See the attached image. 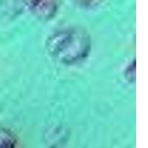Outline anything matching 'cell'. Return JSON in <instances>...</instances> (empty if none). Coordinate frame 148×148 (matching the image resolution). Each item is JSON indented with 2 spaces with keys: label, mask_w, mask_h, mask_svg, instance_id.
Returning a JSON list of instances; mask_svg holds the SVG:
<instances>
[{
  "label": "cell",
  "mask_w": 148,
  "mask_h": 148,
  "mask_svg": "<svg viewBox=\"0 0 148 148\" xmlns=\"http://www.w3.org/2000/svg\"><path fill=\"white\" fill-rule=\"evenodd\" d=\"M49 45L55 57L64 62L72 63L86 56L89 49V41L84 33L71 30L53 37Z\"/></svg>",
  "instance_id": "6da1fadb"
},
{
  "label": "cell",
  "mask_w": 148,
  "mask_h": 148,
  "mask_svg": "<svg viewBox=\"0 0 148 148\" xmlns=\"http://www.w3.org/2000/svg\"><path fill=\"white\" fill-rule=\"evenodd\" d=\"M30 5L37 15L48 18L56 10V0H30Z\"/></svg>",
  "instance_id": "7a4b0ae2"
}]
</instances>
